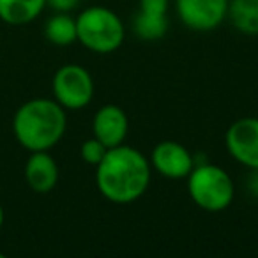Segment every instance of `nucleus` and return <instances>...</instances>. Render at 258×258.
<instances>
[{"instance_id":"8","label":"nucleus","mask_w":258,"mask_h":258,"mask_svg":"<svg viewBox=\"0 0 258 258\" xmlns=\"http://www.w3.org/2000/svg\"><path fill=\"white\" fill-rule=\"evenodd\" d=\"M149 161L159 175L172 180L186 179L195 166V158L189 149L175 140L159 142L152 149Z\"/></svg>"},{"instance_id":"17","label":"nucleus","mask_w":258,"mask_h":258,"mask_svg":"<svg viewBox=\"0 0 258 258\" xmlns=\"http://www.w3.org/2000/svg\"><path fill=\"white\" fill-rule=\"evenodd\" d=\"M80 4V0H46V6L55 13H71Z\"/></svg>"},{"instance_id":"2","label":"nucleus","mask_w":258,"mask_h":258,"mask_svg":"<svg viewBox=\"0 0 258 258\" xmlns=\"http://www.w3.org/2000/svg\"><path fill=\"white\" fill-rule=\"evenodd\" d=\"M68 127L66 108L55 99L36 97L16 110L13 133L27 151H50L62 140Z\"/></svg>"},{"instance_id":"19","label":"nucleus","mask_w":258,"mask_h":258,"mask_svg":"<svg viewBox=\"0 0 258 258\" xmlns=\"http://www.w3.org/2000/svg\"><path fill=\"white\" fill-rule=\"evenodd\" d=\"M2 225H4V209L0 205V228H2Z\"/></svg>"},{"instance_id":"1","label":"nucleus","mask_w":258,"mask_h":258,"mask_svg":"<svg viewBox=\"0 0 258 258\" xmlns=\"http://www.w3.org/2000/svg\"><path fill=\"white\" fill-rule=\"evenodd\" d=\"M152 179L151 161L138 149L117 145L96 166L97 191L111 204L127 205L147 193Z\"/></svg>"},{"instance_id":"20","label":"nucleus","mask_w":258,"mask_h":258,"mask_svg":"<svg viewBox=\"0 0 258 258\" xmlns=\"http://www.w3.org/2000/svg\"><path fill=\"white\" fill-rule=\"evenodd\" d=\"M0 258H4V254H2V253H0Z\"/></svg>"},{"instance_id":"12","label":"nucleus","mask_w":258,"mask_h":258,"mask_svg":"<svg viewBox=\"0 0 258 258\" xmlns=\"http://www.w3.org/2000/svg\"><path fill=\"white\" fill-rule=\"evenodd\" d=\"M228 18L246 36H258V0H230Z\"/></svg>"},{"instance_id":"16","label":"nucleus","mask_w":258,"mask_h":258,"mask_svg":"<svg viewBox=\"0 0 258 258\" xmlns=\"http://www.w3.org/2000/svg\"><path fill=\"white\" fill-rule=\"evenodd\" d=\"M170 8V0H140V11L152 15H166Z\"/></svg>"},{"instance_id":"3","label":"nucleus","mask_w":258,"mask_h":258,"mask_svg":"<svg viewBox=\"0 0 258 258\" xmlns=\"http://www.w3.org/2000/svg\"><path fill=\"white\" fill-rule=\"evenodd\" d=\"M76 37L99 55L117 51L125 39V27L117 13L103 6H90L76 16Z\"/></svg>"},{"instance_id":"21","label":"nucleus","mask_w":258,"mask_h":258,"mask_svg":"<svg viewBox=\"0 0 258 258\" xmlns=\"http://www.w3.org/2000/svg\"><path fill=\"white\" fill-rule=\"evenodd\" d=\"M170 2H172V0H170Z\"/></svg>"},{"instance_id":"11","label":"nucleus","mask_w":258,"mask_h":258,"mask_svg":"<svg viewBox=\"0 0 258 258\" xmlns=\"http://www.w3.org/2000/svg\"><path fill=\"white\" fill-rule=\"evenodd\" d=\"M46 0H0V20L9 25H25L41 15Z\"/></svg>"},{"instance_id":"5","label":"nucleus","mask_w":258,"mask_h":258,"mask_svg":"<svg viewBox=\"0 0 258 258\" xmlns=\"http://www.w3.org/2000/svg\"><path fill=\"white\" fill-rule=\"evenodd\" d=\"M55 101L66 110H82L94 97L92 75L83 66L66 64L57 69L51 82Z\"/></svg>"},{"instance_id":"15","label":"nucleus","mask_w":258,"mask_h":258,"mask_svg":"<svg viewBox=\"0 0 258 258\" xmlns=\"http://www.w3.org/2000/svg\"><path fill=\"white\" fill-rule=\"evenodd\" d=\"M108 149L97 140L96 137L89 138L82 144V149H80V154H82V159L90 166H97L101 163V159L104 158Z\"/></svg>"},{"instance_id":"9","label":"nucleus","mask_w":258,"mask_h":258,"mask_svg":"<svg viewBox=\"0 0 258 258\" xmlns=\"http://www.w3.org/2000/svg\"><path fill=\"white\" fill-rule=\"evenodd\" d=\"M129 120L125 111L117 104H104L94 113L92 135L106 149L124 144L127 137Z\"/></svg>"},{"instance_id":"13","label":"nucleus","mask_w":258,"mask_h":258,"mask_svg":"<svg viewBox=\"0 0 258 258\" xmlns=\"http://www.w3.org/2000/svg\"><path fill=\"white\" fill-rule=\"evenodd\" d=\"M44 37L55 46H69L76 37V18H73L69 13H57L44 25Z\"/></svg>"},{"instance_id":"4","label":"nucleus","mask_w":258,"mask_h":258,"mask_svg":"<svg viewBox=\"0 0 258 258\" xmlns=\"http://www.w3.org/2000/svg\"><path fill=\"white\" fill-rule=\"evenodd\" d=\"M187 179V193L193 204L207 212H221L230 207L235 186L226 170L218 165H195Z\"/></svg>"},{"instance_id":"14","label":"nucleus","mask_w":258,"mask_h":258,"mask_svg":"<svg viewBox=\"0 0 258 258\" xmlns=\"http://www.w3.org/2000/svg\"><path fill=\"white\" fill-rule=\"evenodd\" d=\"M133 30L137 37L144 41H158L168 32V18L166 15H152L138 9L133 18Z\"/></svg>"},{"instance_id":"6","label":"nucleus","mask_w":258,"mask_h":258,"mask_svg":"<svg viewBox=\"0 0 258 258\" xmlns=\"http://www.w3.org/2000/svg\"><path fill=\"white\" fill-rule=\"evenodd\" d=\"M230 0H175L179 20L191 30L211 32L228 16Z\"/></svg>"},{"instance_id":"10","label":"nucleus","mask_w":258,"mask_h":258,"mask_svg":"<svg viewBox=\"0 0 258 258\" xmlns=\"http://www.w3.org/2000/svg\"><path fill=\"white\" fill-rule=\"evenodd\" d=\"M25 180L36 193H50L58 182V166L48 151H36L25 163Z\"/></svg>"},{"instance_id":"18","label":"nucleus","mask_w":258,"mask_h":258,"mask_svg":"<svg viewBox=\"0 0 258 258\" xmlns=\"http://www.w3.org/2000/svg\"><path fill=\"white\" fill-rule=\"evenodd\" d=\"M246 187L254 198H258V168H251L246 179Z\"/></svg>"},{"instance_id":"7","label":"nucleus","mask_w":258,"mask_h":258,"mask_svg":"<svg viewBox=\"0 0 258 258\" xmlns=\"http://www.w3.org/2000/svg\"><path fill=\"white\" fill-rule=\"evenodd\" d=\"M228 154L246 168H258V118L244 117L235 120L225 135Z\"/></svg>"}]
</instances>
